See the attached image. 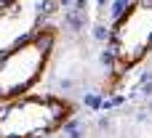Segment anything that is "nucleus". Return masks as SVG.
<instances>
[{
	"label": "nucleus",
	"mask_w": 152,
	"mask_h": 138,
	"mask_svg": "<svg viewBox=\"0 0 152 138\" xmlns=\"http://www.w3.org/2000/svg\"><path fill=\"white\" fill-rule=\"evenodd\" d=\"M8 3H11V0H0V8H3V5H8Z\"/></svg>",
	"instance_id": "nucleus-5"
},
{
	"label": "nucleus",
	"mask_w": 152,
	"mask_h": 138,
	"mask_svg": "<svg viewBox=\"0 0 152 138\" xmlns=\"http://www.w3.org/2000/svg\"><path fill=\"white\" fill-rule=\"evenodd\" d=\"M48 0H11L0 8V56L43 27Z\"/></svg>",
	"instance_id": "nucleus-4"
},
{
	"label": "nucleus",
	"mask_w": 152,
	"mask_h": 138,
	"mask_svg": "<svg viewBox=\"0 0 152 138\" xmlns=\"http://www.w3.org/2000/svg\"><path fill=\"white\" fill-rule=\"evenodd\" d=\"M53 45L56 32L51 27H40L35 35L0 56V104L13 101L35 88L53 56Z\"/></svg>",
	"instance_id": "nucleus-3"
},
{
	"label": "nucleus",
	"mask_w": 152,
	"mask_h": 138,
	"mask_svg": "<svg viewBox=\"0 0 152 138\" xmlns=\"http://www.w3.org/2000/svg\"><path fill=\"white\" fill-rule=\"evenodd\" d=\"M75 106L59 96H19L0 104V138H45L64 128Z\"/></svg>",
	"instance_id": "nucleus-2"
},
{
	"label": "nucleus",
	"mask_w": 152,
	"mask_h": 138,
	"mask_svg": "<svg viewBox=\"0 0 152 138\" xmlns=\"http://www.w3.org/2000/svg\"><path fill=\"white\" fill-rule=\"evenodd\" d=\"M152 53V0L131 3L110 32V90Z\"/></svg>",
	"instance_id": "nucleus-1"
}]
</instances>
